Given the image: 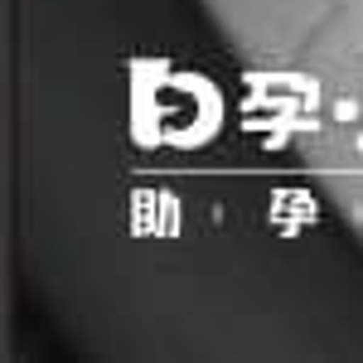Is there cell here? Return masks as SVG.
Instances as JSON below:
<instances>
[]
</instances>
